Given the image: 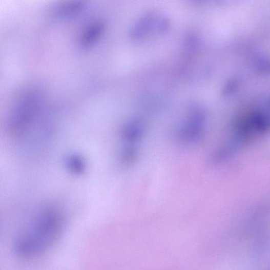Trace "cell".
I'll list each match as a JSON object with an SVG mask.
<instances>
[{
    "label": "cell",
    "instance_id": "6da1fadb",
    "mask_svg": "<svg viewBox=\"0 0 270 270\" xmlns=\"http://www.w3.org/2000/svg\"><path fill=\"white\" fill-rule=\"evenodd\" d=\"M61 224L62 217L58 210L52 206L46 208L20 241L18 250L23 254L37 253L57 236Z\"/></svg>",
    "mask_w": 270,
    "mask_h": 270
},
{
    "label": "cell",
    "instance_id": "7a4b0ae2",
    "mask_svg": "<svg viewBox=\"0 0 270 270\" xmlns=\"http://www.w3.org/2000/svg\"><path fill=\"white\" fill-rule=\"evenodd\" d=\"M42 106L41 96L34 91L23 94L13 105L8 123L9 133L14 137L29 134L39 117Z\"/></svg>",
    "mask_w": 270,
    "mask_h": 270
},
{
    "label": "cell",
    "instance_id": "3957f363",
    "mask_svg": "<svg viewBox=\"0 0 270 270\" xmlns=\"http://www.w3.org/2000/svg\"><path fill=\"white\" fill-rule=\"evenodd\" d=\"M169 25V21L164 15L148 13L136 24L132 30L131 35L134 39H141L151 32H163Z\"/></svg>",
    "mask_w": 270,
    "mask_h": 270
},
{
    "label": "cell",
    "instance_id": "277c9868",
    "mask_svg": "<svg viewBox=\"0 0 270 270\" xmlns=\"http://www.w3.org/2000/svg\"><path fill=\"white\" fill-rule=\"evenodd\" d=\"M105 26L101 22H94L90 24L80 36V45L84 48L94 46L101 38Z\"/></svg>",
    "mask_w": 270,
    "mask_h": 270
},
{
    "label": "cell",
    "instance_id": "5b68a950",
    "mask_svg": "<svg viewBox=\"0 0 270 270\" xmlns=\"http://www.w3.org/2000/svg\"><path fill=\"white\" fill-rule=\"evenodd\" d=\"M65 165L67 170L74 175L83 174L86 168L84 158L77 154L68 155L65 159Z\"/></svg>",
    "mask_w": 270,
    "mask_h": 270
},
{
    "label": "cell",
    "instance_id": "8992f818",
    "mask_svg": "<svg viewBox=\"0 0 270 270\" xmlns=\"http://www.w3.org/2000/svg\"><path fill=\"white\" fill-rule=\"evenodd\" d=\"M84 7L81 2H70L59 5L57 8V14L61 17L74 16L80 12Z\"/></svg>",
    "mask_w": 270,
    "mask_h": 270
}]
</instances>
